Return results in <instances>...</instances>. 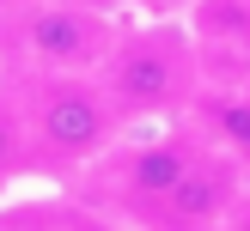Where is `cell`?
I'll use <instances>...</instances> for the list:
<instances>
[{"label": "cell", "mask_w": 250, "mask_h": 231, "mask_svg": "<svg viewBox=\"0 0 250 231\" xmlns=\"http://www.w3.org/2000/svg\"><path fill=\"white\" fill-rule=\"evenodd\" d=\"M24 116V140H31V170L49 182H80L122 134L134 128L104 91L98 73H6L0 79Z\"/></svg>", "instance_id": "1"}, {"label": "cell", "mask_w": 250, "mask_h": 231, "mask_svg": "<svg viewBox=\"0 0 250 231\" xmlns=\"http://www.w3.org/2000/svg\"><path fill=\"white\" fill-rule=\"evenodd\" d=\"M98 79H104V91L116 97V109L128 122H183L189 104L208 91L202 49H195L189 24H177V18L122 24Z\"/></svg>", "instance_id": "2"}, {"label": "cell", "mask_w": 250, "mask_h": 231, "mask_svg": "<svg viewBox=\"0 0 250 231\" xmlns=\"http://www.w3.org/2000/svg\"><path fill=\"white\" fill-rule=\"evenodd\" d=\"M202 140H195L183 122H165V128L141 134V140H116L80 182H67V195H80L98 213H116L128 225H153L159 207L171 201V189L183 182V170L195 164Z\"/></svg>", "instance_id": "3"}, {"label": "cell", "mask_w": 250, "mask_h": 231, "mask_svg": "<svg viewBox=\"0 0 250 231\" xmlns=\"http://www.w3.org/2000/svg\"><path fill=\"white\" fill-rule=\"evenodd\" d=\"M122 18L73 0H37V6L0 12V67L12 73H98L116 43Z\"/></svg>", "instance_id": "4"}, {"label": "cell", "mask_w": 250, "mask_h": 231, "mask_svg": "<svg viewBox=\"0 0 250 231\" xmlns=\"http://www.w3.org/2000/svg\"><path fill=\"white\" fill-rule=\"evenodd\" d=\"M244 201H250V164L214 152L202 140L195 164L183 170V182L171 189V201L159 207V219L146 231H226Z\"/></svg>", "instance_id": "5"}, {"label": "cell", "mask_w": 250, "mask_h": 231, "mask_svg": "<svg viewBox=\"0 0 250 231\" xmlns=\"http://www.w3.org/2000/svg\"><path fill=\"white\" fill-rule=\"evenodd\" d=\"M183 24L202 49L208 85L250 91V0H195Z\"/></svg>", "instance_id": "6"}, {"label": "cell", "mask_w": 250, "mask_h": 231, "mask_svg": "<svg viewBox=\"0 0 250 231\" xmlns=\"http://www.w3.org/2000/svg\"><path fill=\"white\" fill-rule=\"evenodd\" d=\"M183 128H189L195 140H208L214 152H226V158H238V164H250V91L208 85V91L189 104Z\"/></svg>", "instance_id": "7"}, {"label": "cell", "mask_w": 250, "mask_h": 231, "mask_svg": "<svg viewBox=\"0 0 250 231\" xmlns=\"http://www.w3.org/2000/svg\"><path fill=\"white\" fill-rule=\"evenodd\" d=\"M31 140H24V116L12 104V91L0 85V201H6L19 182H31Z\"/></svg>", "instance_id": "8"}, {"label": "cell", "mask_w": 250, "mask_h": 231, "mask_svg": "<svg viewBox=\"0 0 250 231\" xmlns=\"http://www.w3.org/2000/svg\"><path fill=\"white\" fill-rule=\"evenodd\" d=\"M67 219V195H49V201H0V231H61Z\"/></svg>", "instance_id": "9"}, {"label": "cell", "mask_w": 250, "mask_h": 231, "mask_svg": "<svg viewBox=\"0 0 250 231\" xmlns=\"http://www.w3.org/2000/svg\"><path fill=\"white\" fill-rule=\"evenodd\" d=\"M61 231H141V225H128V219H116V213H98V207H85L80 195H67V219H61Z\"/></svg>", "instance_id": "10"}, {"label": "cell", "mask_w": 250, "mask_h": 231, "mask_svg": "<svg viewBox=\"0 0 250 231\" xmlns=\"http://www.w3.org/2000/svg\"><path fill=\"white\" fill-rule=\"evenodd\" d=\"M73 6H92V12H110V18H122V12H128V0H73Z\"/></svg>", "instance_id": "11"}, {"label": "cell", "mask_w": 250, "mask_h": 231, "mask_svg": "<svg viewBox=\"0 0 250 231\" xmlns=\"http://www.w3.org/2000/svg\"><path fill=\"white\" fill-rule=\"evenodd\" d=\"M226 231H250V201L238 207V219H232V225H226Z\"/></svg>", "instance_id": "12"}, {"label": "cell", "mask_w": 250, "mask_h": 231, "mask_svg": "<svg viewBox=\"0 0 250 231\" xmlns=\"http://www.w3.org/2000/svg\"><path fill=\"white\" fill-rule=\"evenodd\" d=\"M19 6H37V0H0V12H19Z\"/></svg>", "instance_id": "13"}]
</instances>
